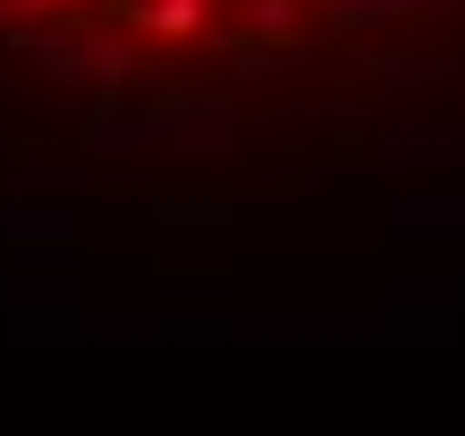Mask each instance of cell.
<instances>
[{"label": "cell", "instance_id": "1", "mask_svg": "<svg viewBox=\"0 0 465 436\" xmlns=\"http://www.w3.org/2000/svg\"><path fill=\"white\" fill-rule=\"evenodd\" d=\"M307 10L372 19V0H0V56L47 84L168 93L205 65H242L307 28Z\"/></svg>", "mask_w": 465, "mask_h": 436}]
</instances>
